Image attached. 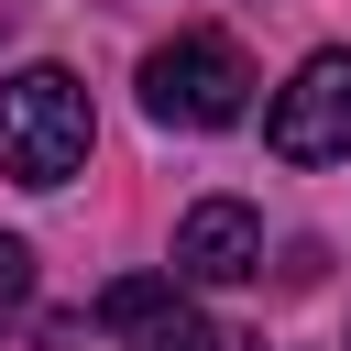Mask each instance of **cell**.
<instances>
[{
  "label": "cell",
  "instance_id": "6da1fadb",
  "mask_svg": "<svg viewBox=\"0 0 351 351\" xmlns=\"http://www.w3.org/2000/svg\"><path fill=\"white\" fill-rule=\"evenodd\" d=\"M88 88L66 77V66H22V77H0V176H22V186H66L77 165H88Z\"/></svg>",
  "mask_w": 351,
  "mask_h": 351
},
{
  "label": "cell",
  "instance_id": "7a4b0ae2",
  "mask_svg": "<svg viewBox=\"0 0 351 351\" xmlns=\"http://www.w3.org/2000/svg\"><path fill=\"white\" fill-rule=\"evenodd\" d=\"M241 99H252V66L230 33H176L143 55V110L176 132H219V121H241Z\"/></svg>",
  "mask_w": 351,
  "mask_h": 351
},
{
  "label": "cell",
  "instance_id": "3957f363",
  "mask_svg": "<svg viewBox=\"0 0 351 351\" xmlns=\"http://www.w3.org/2000/svg\"><path fill=\"white\" fill-rule=\"evenodd\" d=\"M263 143H274L285 165H329V154H351V55H307V66L274 88Z\"/></svg>",
  "mask_w": 351,
  "mask_h": 351
},
{
  "label": "cell",
  "instance_id": "277c9868",
  "mask_svg": "<svg viewBox=\"0 0 351 351\" xmlns=\"http://www.w3.org/2000/svg\"><path fill=\"white\" fill-rule=\"evenodd\" d=\"M241 274H263V219L241 197H197L176 219V285H241Z\"/></svg>",
  "mask_w": 351,
  "mask_h": 351
},
{
  "label": "cell",
  "instance_id": "5b68a950",
  "mask_svg": "<svg viewBox=\"0 0 351 351\" xmlns=\"http://www.w3.org/2000/svg\"><path fill=\"white\" fill-rule=\"evenodd\" d=\"M22 296H33V241H11V230H0V318H11Z\"/></svg>",
  "mask_w": 351,
  "mask_h": 351
}]
</instances>
